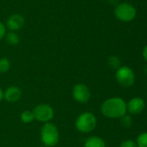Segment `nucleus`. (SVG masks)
<instances>
[{
	"instance_id": "1",
	"label": "nucleus",
	"mask_w": 147,
	"mask_h": 147,
	"mask_svg": "<svg viewBox=\"0 0 147 147\" xmlns=\"http://www.w3.org/2000/svg\"><path fill=\"white\" fill-rule=\"evenodd\" d=\"M101 111L104 116L110 119H120L127 113L126 102L119 96L107 99L101 107Z\"/></svg>"
},
{
	"instance_id": "2",
	"label": "nucleus",
	"mask_w": 147,
	"mask_h": 147,
	"mask_svg": "<svg viewBox=\"0 0 147 147\" xmlns=\"http://www.w3.org/2000/svg\"><path fill=\"white\" fill-rule=\"evenodd\" d=\"M59 139L60 134L57 127L51 122L44 123L41 129V140L43 146L46 147L55 146L59 142Z\"/></svg>"
},
{
	"instance_id": "3",
	"label": "nucleus",
	"mask_w": 147,
	"mask_h": 147,
	"mask_svg": "<svg viewBox=\"0 0 147 147\" xmlns=\"http://www.w3.org/2000/svg\"><path fill=\"white\" fill-rule=\"evenodd\" d=\"M97 125L96 116L91 112H84L78 115L75 120V126L77 131L82 134L93 132Z\"/></svg>"
},
{
	"instance_id": "4",
	"label": "nucleus",
	"mask_w": 147,
	"mask_h": 147,
	"mask_svg": "<svg viewBox=\"0 0 147 147\" xmlns=\"http://www.w3.org/2000/svg\"><path fill=\"white\" fill-rule=\"evenodd\" d=\"M114 16L120 22H129L135 19L137 10L133 4L128 3H121L115 7Z\"/></svg>"
},
{
	"instance_id": "5",
	"label": "nucleus",
	"mask_w": 147,
	"mask_h": 147,
	"mask_svg": "<svg viewBox=\"0 0 147 147\" xmlns=\"http://www.w3.org/2000/svg\"><path fill=\"white\" fill-rule=\"evenodd\" d=\"M115 78L120 86L124 88H129L133 86L135 82V74L132 68L123 65L116 70Z\"/></svg>"
},
{
	"instance_id": "6",
	"label": "nucleus",
	"mask_w": 147,
	"mask_h": 147,
	"mask_svg": "<svg viewBox=\"0 0 147 147\" xmlns=\"http://www.w3.org/2000/svg\"><path fill=\"white\" fill-rule=\"evenodd\" d=\"M32 112L35 115V120L40 122H50V121L54 118V109L49 104H38L33 109Z\"/></svg>"
},
{
	"instance_id": "7",
	"label": "nucleus",
	"mask_w": 147,
	"mask_h": 147,
	"mask_svg": "<svg viewBox=\"0 0 147 147\" xmlns=\"http://www.w3.org/2000/svg\"><path fill=\"white\" fill-rule=\"evenodd\" d=\"M72 95L76 102L80 103H87L90 100L91 90L87 84L83 83H79L74 85Z\"/></svg>"
},
{
	"instance_id": "8",
	"label": "nucleus",
	"mask_w": 147,
	"mask_h": 147,
	"mask_svg": "<svg viewBox=\"0 0 147 147\" xmlns=\"http://www.w3.org/2000/svg\"><path fill=\"white\" fill-rule=\"evenodd\" d=\"M24 24H25L24 17L18 13H15V14H12L7 19L5 27L10 31L16 32V31L22 29L23 28Z\"/></svg>"
},
{
	"instance_id": "9",
	"label": "nucleus",
	"mask_w": 147,
	"mask_h": 147,
	"mask_svg": "<svg viewBox=\"0 0 147 147\" xmlns=\"http://www.w3.org/2000/svg\"><path fill=\"white\" fill-rule=\"evenodd\" d=\"M146 108V102L143 98L136 96L126 103V110L130 115H137L141 114Z\"/></svg>"
},
{
	"instance_id": "10",
	"label": "nucleus",
	"mask_w": 147,
	"mask_h": 147,
	"mask_svg": "<svg viewBox=\"0 0 147 147\" xmlns=\"http://www.w3.org/2000/svg\"><path fill=\"white\" fill-rule=\"evenodd\" d=\"M22 96V90L17 86H10L3 91V99L8 102H16Z\"/></svg>"
},
{
	"instance_id": "11",
	"label": "nucleus",
	"mask_w": 147,
	"mask_h": 147,
	"mask_svg": "<svg viewBox=\"0 0 147 147\" xmlns=\"http://www.w3.org/2000/svg\"><path fill=\"white\" fill-rule=\"evenodd\" d=\"M84 147H106V143L101 137L91 136L86 140Z\"/></svg>"
},
{
	"instance_id": "12",
	"label": "nucleus",
	"mask_w": 147,
	"mask_h": 147,
	"mask_svg": "<svg viewBox=\"0 0 147 147\" xmlns=\"http://www.w3.org/2000/svg\"><path fill=\"white\" fill-rule=\"evenodd\" d=\"M4 39H5L6 42L10 46H16L20 42L19 35L16 32H13V31L7 32L5 36H4Z\"/></svg>"
},
{
	"instance_id": "13",
	"label": "nucleus",
	"mask_w": 147,
	"mask_h": 147,
	"mask_svg": "<svg viewBox=\"0 0 147 147\" xmlns=\"http://www.w3.org/2000/svg\"><path fill=\"white\" fill-rule=\"evenodd\" d=\"M107 65L111 69L117 70L121 66V62H120V59L119 57H117L115 55H112V56L108 57V59H107Z\"/></svg>"
},
{
	"instance_id": "14",
	"label": "nucleus",
	"mask_w": 147,
	"mask_h": 147,
	"mask_svg": "<svg viewBox=\"0 0 147 147\" xmlns=\"http://www.w3.org/2000/svg\"><path fill=\"white\" fill-rule=\"evenodd\" d=\"M21 121L25 124H29V123H31L32 121H34L35 115H34L33 112L30 110H24L21 115Z\"/></svg>"
},
{
	"instance_id": "15",
	"label": "nucleus",
	"mask_w": 147,
	"mask_h": 147,
	"mask_svg": "<svg viewBox=\"0 0 147 147\" xmlns=\"http://www.w3.org/2000/svg\"><path fill=\"white\" fill-rule=\"evenodd\" d=\"M120 122L121 127H123L126 129L131 128V127L133 126V118L131 116V115H124L122 117L120 118Z\"/></svg>"
},
{
	"instance_id": "16",
	"label": "nucleus",
	"mask_w": 147,
	"mask_h": 147,
	"mask_svg": "<svg viewBox=\"0 0 147 147\" xmlns=\"http://www.w3.org/2000/svg\"><path fill=\"white\" fill-rule=\"evenodd\" d=\"M10 68V62L6 58H0V73L7 72Z\"/></svg>"
},
{
	"instance_id": "17",
	"label": "nucleus",
	"mask_w": 147,
	"mask_h": 147,
	"mask_svg": "<svg viewBox=\"0 0 147 147\" xmlns=\"http://www.w3.org/2000/svg\"><path fill=\"white\" fill-rule=\"evenodd\" d=\"M135 142L138 147H147V132L141 133Z\"/></svg>"
},
{
	"instance_id": "18",
	"label": "nucleus",
	"mask_w": 147,
	"mask_h": 147,
	"mask_svg": "<svg viewBox=\"0 0 147 147\" xmlns=\"http://www.w3.org/2000/svg\"><path fill=\"white\" fill-rule=\"evenodd\" d=\"M120 147H138L137 146V144L134 140H126L125 141H123Z\"/></svg>"
},
{
	"instance_id": "19",
	"label": "nucleus",
	"mask_w": 147,
	"mask_h": 147,
	"mask_svg": "<svg viewBox=\"0 0 147 147\" xmlns=\"http://www.w3.org/2000/svg\"><path fill=\"white\" fill-rule=\"evenodd\" d=\"M6 33H7V28L5 27V24L0 22V40H2L4 38Z\"/></svg>"
},
{
	"instance_id": "20",
	"label": "nucleus",
	"mask_w": 147,
	"mask_h": 147,
	"mask_svg": "<svg viewBox=\"0 0 147 147\" xmlns=\"http://www.w3.org/2000/svg\"><path fill=\"white\" fill-rule=\"evenodd\" d=\"M142 56H143V58L145 59V60L147 61V45L144 47V49H143V52H142Z\"/></svg>"
},
{
	"instance_id": "21",
	"label": "nucleus",
	"mask_w": 147,
	"mask_h": 147,
	"mask_svg": "<svg viewBox=\"0 0 147 147\" xmlns=\"http://www.w3.org/2000/svg\"><path fill=\"white\" fill-rule=\"evenodd\" d=\"M3 99V90L0 88V102Z\"/></svg>"
},
{
	"instance_id": "22",
	"label": "nucleus",
	"mask_w": 147,
	"mask_h": 147,
	"mask_svg": "<svg viewBox=\"0 0 147 147\" xmlns=\"http://www.w3.org/2000/svg\"><path fill=\"white\" fill-rule=\"evenodd\" d=\"M42 147H46V146H42Z\"/></svg>"
},
{
	"instance_id": "23",
	"label": "nucleus",
	"mask_w": 147,
	"mask_h": 147,
	"mask_svg": "<svg viewBox=\"0 0 147 147\" xmlns=\"http://www.w3.org/2000/svg\"><path fill=\"white\" fill-rule=\"evenodd\" d=\"M146 97H147V95H146Z\"/></svg>"
}]
</instances>
